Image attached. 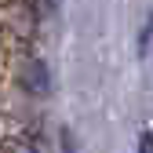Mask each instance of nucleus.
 I'll use <instances>...</instances> for the list:
<instances>
[{"label":"nucleus","mask_w":153,"mask_h":153,"mask_svg":"<svg viewBox=\"0 0 153 153\" xmlns=\"http://www.w3.org/2000/svg\"><path fill=\"white\" fill-rule=\"evenodd\" d=\"M139 153H153V135H149V131H146L142 142H139Z\"/></svg>","instance_id":"f257e3e1"},{"label":"nucleus","mask_w":153,"mask_h":153,"mask_svg":"<svg viewBox=\"0 0 153 153\" xmlns=\"http://www.w3.org/2000/svg\"><path fill=\"white\" fill-rule=\"evenodd\" d=\"M7 153H33V149H26V146H11Z\"/></svg>","instance_id":"f03ea898"}]
</instances>
